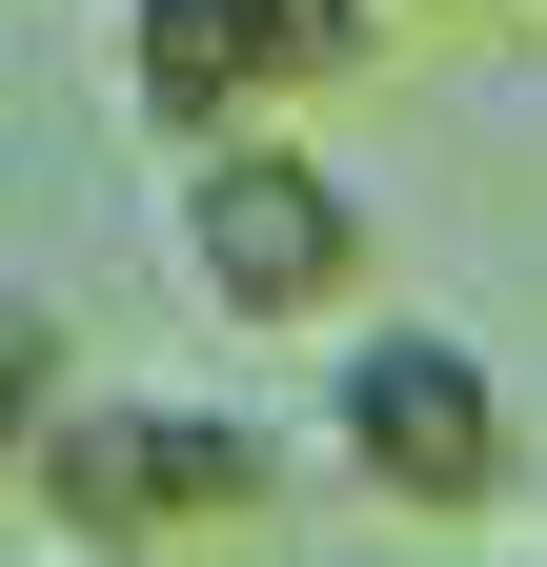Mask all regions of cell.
I'll return each mask as SVG.
<instances>
[{
  "label": "cell",
  "mask_w": 547,
  "mask_h": 567,
  "mask_svg": "<svg viewBox=\"0 0 547 567\" xmlns=\"http://www.w3.org/2000/svg\"><path fill=\"white\" fill-rule=\"evenodd\" d=\"M527 21H547V0H527Z\"/></svg>",
  "instance_id": "7"
},
{
  "label": "cell",
  "mask_w": 547,
  "mask_h": 567,
  "mask_svg": "<svg viewBox=\"0 0 547 567\" xmlns=\"http://www.w3.org/2000/svg\"><path fill=\"white\" fill-rule=\"evenodd\" d=\"M324 446L385 527H487L527 486V425H507V365L446 324H365L345 365H324Z\"/></svg>",
  "instance_id": "3"
},
{
  "label": "cell",
  "mask_w": 547,
  "mask_h": 567,
  "mask_svg": "<svg viewBox=\"0 0 547 567\" xmlns=\"http://www.w3.org/2000/svg\"><path fill=\"white\" fill-rule=\"evenodd\" d=\"M41 567H102V547H41Z\"/></svg>",
  "instance_id": "6"
},
{
  "label": "cell",
  "mask_w": 547,
  "mask_h": 567,
  "mask_svg": "<svg viewBox=\"0 0 547 567\" xmlns=\"http://www.w3.org/2000/svg\"><path fill=\"white\" fill-rule=\"evenodd\" d=\"M385 41V0H122V102L203 163V142H285V102H345Z\"/></svg>",
  "instance_id": "4"
},
{
  "label": "cell",
  "mask_w": 547,
  "mask_h": 567,
  "mask_svg": "<svg viewBox=\"0 0 547 567\" xmlns=\"http://www.w3.org/2000/svg\"><path fill=\"white\" fill-rule=\"evenodd\" d=\"M21 507L41 547H102V567H183L285 507V446L244 405H163V385H82L61 425H21Z\"/></svg>",
  "instance_id": "1"
},
{
  "label": "cell",
  "mask_w": 547,
  "mask_h": 567,
  "mask_svg": "<svg viewBox=\"0 0 547 567\" xmlns=\"http://www.w3.org/2000/svg\"><path fill=\"white\" fill-rule=\"evenodd\" d=\"M163 224H183V284L224 324H264V344H365L385 224H365V183L324 163V142H203V163L163 183Z\"/></svg>",
  "instance_id": "2"
},
{
  "label": "cell",
  "mask_w": 547,
  "mask_h": 567,
  "mask_svg": "<svg viewBox=\"0 0 547 567\" xmlns=\"http://www.w3.org/2000/svg\"><path fill=\"white\" fill-rule=\"evenodd\" d=\"M385 21H466V0H385Z\"/></svg>",
  "instance_id": "5"
}]
</instances>
